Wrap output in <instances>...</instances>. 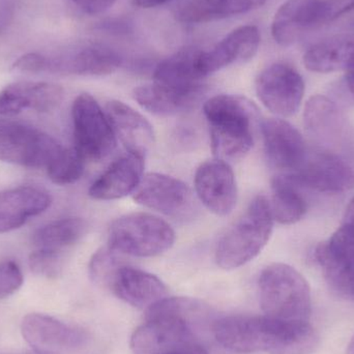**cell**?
Here are the masks:
<instances>
[{"label": "cell", "instance_id": "6da1fadb", "mask_svg": "<svg viewBox=\"0 0 354 354\" xmlns=\"http://www.w3.org/2000/svg\"><path fill=\"white\" fill-rule=\"evenodd\" d=\"M212 309L191 297H165L147 310L131 338L134 354H208L199 334L214 322Z\"/></svg>", "mask_w": 354, "mask_h": 354}, {"label": "cell", "instance_id": "7a4b0ae2", "mask_svg": "<svg viewBox=\"0 0 354 354\" xmlns=\"http://www.w3.org/2000/svg\"><path fill=\"white\" fill-rule=\"evenodd\" d=\"M214 340L235 353L311 354L319 336L310 322H291L268 316H228L214 320Z\"/></svg>", "mask_w": 354, "mask_h": 354}, {"label": "cell", "instance_id": "3957f363", "mask_svg": "<svg viewBox=\"0 0 354 354\" xmlns=\"http://www.w3.org/2000/svg\"><path fill=\"white\" fill-rule=\"evenodd\" d=\"M203 112L216 159L239 160L251 151L257 120L253 102L241 95H218L205 102Z\"/></svg>", "mask_w": 354, "mask_h": 354}, {"label": "cell", "instance_id": "277c9868", "mask_svg": "<svg viewBox=\"0 0 354 354\" xmlns=\"http://www.w3.org/2000/svg\"><path fill=\"white\" fill-rule=\"evenodd\" d=\"M274 216L270 201L259 195L216 243L214 259L223 270L245 266L257 257L272 236Z\"/></svg>", "mask_w": 354, "mask_h": 354}, {"label": "cell", "instance_id": "5b68a950", "mask_svg": "<svg viewBox=\"0 0 354 354\" xmlns=\"http://www.w3.org/2000/svg\"><path fill=\"white\" fill-rule=\"evenodd\" d=\"M260 306L264 315L291 322H309L312 314L311 289L295 268L272 263L259 277Z\"/></svg>", "mask_w": 354, "mask_h": 354}, {"label": "cell", "instance_id": "8992f818", "mask_svg": "<svg viewBox=\"0 0 354 354\" xmlns=\"http://www.w3.org/2000/svg\"><path fill=\"white\" fill-rule=\"evenodd\" d=\"M176 232L163 218L135 212L116 218L108 230V247L120 255L155 257L171 249Z\"/></svg>", "mask_w": 354, "mask_h": 354}, {"label": "cell", "instance_id": "52a82bcc", "mask_svg": "<svg viewBox=\"0 0 354 354\" xmlns=\"http://www.w3.org/2000/svg\"><path fill=\"white\" fill-rule=\"evenodd\" d=\"M353 8L351 0H287L274 15L272 37L279 45L289 47Z\"/></svg>", "mask_w": 354, "mask_h": 354}, {"label": "cell", "instance_id": "ba28073f", "mask_svg": "<svg viewBox=\"0 0 354 354\" xmlns=\"http://www.w3.org/2000/svg\"><path fill=\"white\" fill-rule=\"evenodd\" d=\"M75 149L85 161L97 162L113 153L115 134L107 114L93 95L81 93L72 106Z\"/></svg>", "mask_w": 354, "mask_h": 354}, {"label": "cell", "instance_id": "9c48e42d", "mask_svg": "<svg viewBox=\"0 0 354 354\" xmlns=\"http://www.w3.org/2000/svg\"><path fill=\"white\" fill-rule=\"evenodd\" d=\"M62 145L37 129L0 120V161L28 168H47Z\"/></svg>", "mask_w": 354, "mask_h": 354}, {"label": "cell", "instance_id": "30bf717a", "mask_svg": "<svg viewBox=\"0 0 354 354\" xmlns=\"http://www.w3.org/2000/svg\"><path fill=\"white\" fill-rule=\"evenodd\" d=\"M256 93L270 112L289 118L301 107L305 81L293 66L278 62L260 73L256 80Z\"/></svg>", "mask_w": 354, "mask_h": 354}, {"label": "cell", "instance_id": "8fae6325", "mask_svg": "<svg viewBox=\"0 0 354 354\" xmlns=\"http://www.w3.org/2000/svg\"><path fill=\"white\" fill-rule=\"evenodd\" d=\"M133 197L140 205L176 220L189 218L195 212V199L189 185L166 174L143 176Z\"/></svg>", "mask_w": 354, "mask_h": 354}, {"label": "cell", "instance_id": "7c38bea8", "mask_svg": "<svg viewBox=\"0 0 354 354\" xmlns=\"http://www.w3.org/2000/svg\"><path fill=\"white\" fill-rule=\"evenodd\" d=\"M21 333L33 351L41 353L58 354L74 351L86 345L89 340L88 333L82 328L39 313L28 314L23 318Z\"/></svg>", "mask_w": 354, "mask_h": 354}, {"label": "cell", "instance_id": "4fadbf2b", "mask_svg": "<svg viewBox=\"0 0 354 354\" xmlns=\"http://www.w3.org/2000/svg\"><path fill=\"white\" fill-rule=\"evenodd\" d=\"M288 174L299 187L322 193H344L354 187L353 168L337 156L326 151L308 153L299 169Z\"/></svg>", "mask_w": 354, "mask_h": 354}, {"label": "cell", "instance_id": "5bb4252c", "mask_svg": "<svg viewBox=\"0 0 354 354\" xmlns=\"http://www.w3.org/2000/svg\"><path fill=\"white\" fill-rule=\"evenodd\" d=\"M195 191L203 205L216 216H228L236 206V179L232 168L224 160L216 158L198 167Z\"/></svg>", "mask_w": 354, "mask_h": 354}, {"label": "cell", "instance_id": "9a60e30c", "mask_svg": "<svg viewBox=\"0 0 354 354\" xmlns=\"http://www.w3.org/2000/svg\"><path fill=\"white\" fill-rule=\"evenodd\" d=\"M264 151L277 169L292 174L301 167L308 155L303 135L290 122L268 118L261 122Z\"/></svg>", "mask_w": 354, "mask_h": 354}, {"label": "cell", "instance_id": "2e32d148", "mask_svg": "<svg viewBox=\"0 0 354 354\" xmlns=\"http://www.w3.org/2000/svg\"><path fill=\"white\" fill-rule=\"evenodd\" d=\"M259 29L245 25L234 29L208 51L202 50L198 60L200 74L205 78L236 62H249L259 49Z\"/></svg>", "mask_w": 354, "mask_h": 354}, {"label": "cell", "instance_id": "e0dca14e", "mask_svg": "<svg viewBox=\"0 0 354 354\" xmlns=\"http://www.w3.org/2000/svg\"><path fill=\"white\" fill-rule=\"evenodd\" d=\"M108 289L124 303L149 310L167 297L166 285L151 272L122 263L110 280Z\"/></svg>", "mask_w": 354, "mask_h": 354}, {"label": "cell", "instance_id": "ac0fdd59", "mask_svg": "<svg viewBox=\"0 0 354 354\" xmlns=\"http://www.w3.org/2000/svg\"><path fill=\"white\" fill-rule=\"evenodd\" d=\"M64 100V89L49 82H17L0 91V115L14 116L26 109L53 111Z\"/></svg>", "mask_w": 354, "mask_h": 354}, {"label": "cell", "instance_id": "d6986e66", "mask_svg": "<svg viewBox=\"0 0 354 354\" xmlns=\"http://www.w3.org/2000/svg\"><path fill=\"white\" fill-rule=\"evenodd\" d=\"M105 112L116 139H120L127 151L145 159L155 143L151 122L124 102H108Z\"/></svg>", "mask_w": 354, "mask_h": 354}, {"label": "cell", "instance_id": "ffe728a7", "mask_svg": "<svg viewBox=\"0 0 354 354\" xmlns=\"http://www.w3.org/2000/svg\"><path fill=\"white\" fill-rule=\"evenodd\" d=\"M145 160L129 153L115 160L93 181L89 196L93 199L110 201L134 193L145 176Z\"/></svg>", "mask_w": 354, "mask_h": 354}, {"label": "cell", "instance_id": "44dd1931", "mask_svg": "<svg viewBox=\"0 0 354 354\" xmlns=\"http://www.w3.org/2000/svg\"><path fill=\"white\" fill-rule=\"evenodd\" d=\"M51 196L35 187H19L0 194V233L22 227L51 205Z\"/></svg>", "mask_w": 354, "mask_h": 354}, {"label": "cell", "instance_id": "7402d4cb", "mask_svg": "<svg viewBox=\"0 0 354 354\" xmlns=\"http://www.w3.org/2000/svg\"><path fill=\"white\" fill-rule=\"evenodd\" d=\"M202 50L187 47L162 60L153 72V82L183 93H205L204 77L198 68Z\"/></svg>", "mask_w": 354, "mask_h": 354}, {"label": "cell", "instance_id": "603a6c76", "mask_svg": "<svg viewBox=\"0 0 354 354\" xmlns=\"http://www.w3.org/2000/svg\"><path fill=\"white\" fill-rule=\"evenodd\" d=\"M122 64V57L115 50L95 44L66 57L50 58L49 72L78 76H106L116 72Z\"/></svg>", "mask_w": 354, "mask_h": 354}, {"label": "cell", "instance_id": "cb8c5ba5", "mask_svg": "<svg viewBox=\"0 0 354 354\" xmlns=\"http://www.w3.org/2000/svg\"><path fill=\"white\" fill-rule=\"evenodd\" d=\"M205 93H183L153 82L134 89L135 101L151 113L171 116L195 108Z\"/></svg>", "mask_w": 354, "mask_h": 354}, {"label": "cell", "instance_id": "d4e9b609", "mask_svg": "<svg viewBox=\"0 0 354 354\" xmlns=\"http://www.w3.org/2000/svg\"><path fill=\"white\" fill-rule=\"evenodd\" d=\"M268 0H189L177 12L178 21L201 24L245 14L263 6Z\"/></svg>", "mask_w": 354, "mask_h": 354}, {"label": "cell", "instance_id": "484cf974", "mask_svg": "<svg viewBox=\"0 0 354 354\" xmlns=\"http://www.w3.org/2000/svg\"><path fill=\"white\" fill-rule=\"evenodd\" d=\"M301 187L288 174L274 176L272 180V216L283 225L295 224L307 212V201L299 191Z\"/></svg>", "mask_w": 354, "mask_h": 354}, {"label": "cell", "instance_id": "4316f807", "mask_svg": "<svg viewBox=\"0 0 354 354\" xmlns=\"http://www.w3.org/2000/svg\"><path fill=\"white\" fill-rule=\"evenodd\" d=\"M87 223L80 218H66L50 223L35 231L32 241L37 249L66 252L86 234Z\"/></svg>", "mask_w": 354, "mask_h": 354}, {"label": "cell", "instance_id": "83f0119b", "mask_svg": "<svg viewBox=\"0 0 354 354\" xmlns=\"http://www.w3.org/2000/svg\"><path fill=\"white\" fill-rule=\"evenodd\" d=\"M315 258L333 290L354 299V257L335 255L319 243L315 250Z\"/></svg>", "mask_w": 354, "mask_h": 354}, {"label": "cell", "instance_id": "f1b7e54d", "mask_svg": "<svg viewBox=\"0 0 354 354\" xmlns=\"http://www.w3.org/2000/svg\"><path fill=\"white\" fill-rule=\"evenodd\" d=\"M305 124L309 132L322 138L339 136L343 130L338 106L324 95H314L307 102Z\"/></svg>", "mask_w": 354, "mask_h": 354}, {"label": "cell", "instance_id": "f546056e", "mask_svg": "<svg viewBox=\"0 0 354 354\" xmlns=\"http://www.w3.org/2000/svg\"><path fill=\"white\" fill-rule=\"evenodd\" d=\"M84 168L85 160L75 147H62L46 169L52 183L58 185H68L76 183L82 177Z\"/></svg>", "mask_w": 354, "mask_h": 354}, {"label": "cell", "instance_id": "4dcf8cb0", "mask_svg": "<svg viewBox=\"0 0 354 354\" xmlns=\"http://www.w3.org/2000/svg\"><path fill=\"white\" fill-rule=\"evenodd\" d=\"M118 256L120 254L109 247L102 248L93 254L89 262V277L95 285L108 288L112 276L122 264Z\"/></svg>", "mask_w": 354, "mask_h": 354}, {"label": "cell", "instance_id": "1f68e13d", "mask_svg": "<svg viewBox=\"0 0 354 354\" xmlns=\"http://www.w3.org/2000/svg\"><path fill=\"white\" fill-rule=\"evenodd\" d=\"M31 272L44 278H57L62 274L64 263V252L39 249L29 256Z\"/></svg>", "mask_w": 354, "mask_h": 354}, {"label": "cell", "instance_id": "d6a6232c", "mask_svg": "<svg viewBox=\"0 0 354 354\" xmlns=\"http://www.w3.org/2000/svg\"><path fill=\"white\" fill-rule=\"evenodd\" d=\"M23 274L18 264L12 260L0 262V299L14 295L23 284Z\"/></svg>", "mask_w": 354, "mask_h": 354}, {"label": "cell", "instance_id": "836d02e7", "mask_svg": "<svg viewBox=\"0 0 354 354\" xmlns=\"http://www.w3.org/2000/svg\"><path fill=\"white\" fill-rule=\"evenodd\" d=\"M49 57L39 53H28L17 59L12 68L23 73L37 74V73L49 72Z\"/></svg>", "mask_w": 354, "mask_h": 354}, {"label": "cell", "instance_id": "e575fe53", "mask_svg": "<svg viewBox=\"0 0 354 354\" xmlns=\"http://www.w3.org/2000/svg\"><path fill=\"white\" fill-rule=\"evenodd\" d=\"M83 12L88 15H99L109 10L116 0H73Z\"/></svg>", "mask_w": 354, "mask_h": 354}, {"label": "cell", "instance_id": "d590c367", "mask_svg": "<svg viewBox=\"0 0 354 354\" xmlns=\"http://www.w3.org/2000/svg\"><path fill=\"white\" fill-rule=\"evenodd\" d=\"M17 0H0V35L12 24L16 12Z\"/></svg>", "mask_w": 354, "mask_h": 354}, {"label": "cell", "instance_id": "8d00e7d4", "mask_svg": "<svg viewBox=\"0 0 354 354\" xmlns=\"http://www.w3.org/2000/svg\"><path fill=\"white\" fill-rule=\"evenodd\" d=\"M100 28L113 35H127L132 31V24L126 19H108L100 24Z\"/></svg>", "mask_w": 354, "mask_h": 354}, {"label": "cell", "instance_id": "74e56055", "mask_svg": "<svg viewBox=\"0 0 354 354\" xmlns=\"http://www.w3.org/2000/svg\"><path fill=\"white\" fill-rule=\"evenodd\" d=\"M171 0H133L135 6L141 8H151L156 6H162V4L167 3Z\"/></svg>", "mask_w": 354, "mask_h": 354}, {"label": "cell", "instance_id": "f35d334b", "mask_svg": "<svg viewBox=\"0 0 354 354\" xmlns=\"http://www.w3.org/2000/svg\"><path fill=\"white\" fill-rule=\"evenodd\" d=\"M343 223L354 225V197L351 200L348 205H347L346 212H345L344 220H343Z\"/></svg>", "mask_w": 354, "mask_h": 354}, {"label": "cell", "instance_id": "ab89813d", "mask_svg": "<svg viewBox=\"0 0 354 354\" xmlns=\"http://www.w3.org/2000/svg\"><path fill=\"white\" fill-rule=\"evenodd\" d=\"M345 85L351 95L354 97V71L345 72Z\"/></svg>", "mask_w": 354, "mask_h": 354}, {"label": "cell", "instance_id": "60d3db41", "mask_svg": "<svg viewBox=\"0 0 354 354\" xmlns=\"http://www.w3.org/2000/svg\"><path fill=\"white\" fill-rule=\"evenodd\" d=\"M347 354H354V336L353 338L351 339V343H349Z\"/></svg>", "mask_w": 354, "mask_h": 354}, {"label": "cell", "instance_id": "b9f144b4", "mask_svg": "<svg viewBox=\"0 0 354 354\" xmlns=\"http://www.w3.org/2000/svg\"><path fill=\"white\" fill-rule=\"evenodd\" d=\"M15 354H54V353H41V351H29V353H15Z\"/></svg>", "mask_w": 354, "mask_h": 354}, {"label": "cell", "instance_id": "7bdbcfd3", "mask_svg": "<svg viewBox=\"0 0 354 354\" xmlns=\"http://www.w3.org/2000/svg\"><path fill=\"white\" fill-rule=\"evenodd\" d=\"M170 354H195V353H170Z\"/></svg>", "mask_w": 354, "mask_h": 354}, {"label": "cell", "instance_id": "ee69618b", "mask_svg": "<svg viewBox=\"0 0 354 354\" xmlns=\"http://www.w3.org/2000/svg\"><path fill=\"white\" fill-rule=\"evenodd\" d=\"M353 1H354V0H353Z\"/></svg>", "mask_w": 354, "mask_h": 354}]
</instances>
